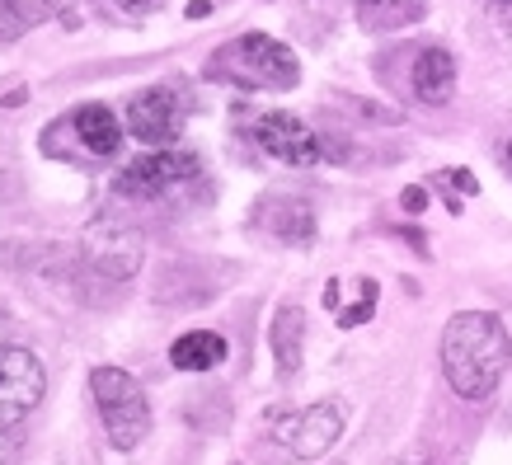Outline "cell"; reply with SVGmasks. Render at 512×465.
I'll list each match as a JSON object with an SVG mask.
<instances>
[{
	"instance_id": "44dd1931",
	"label": "cell",
	"mask_w": 512,
	"mask_h": 465,
	"mask_svg": "<svg viewBox=\"0 0 512 465\" xmlns=\"http://www.w3.org/2000/svg\"><path fill=\"white\" fill-rule=\"evenodd\" d=\"M19 456V442L10 437V428H0V465H15Z\"/></svg>"
},
{
	"instance_id": "9c48e42d",
	"label": "cell",
	"mask_w": 512,
	"mask_h": 465,
	"mask_svg": "<svg viewBox=\"0 0 512 465\" xmlns=\"http://www.w3.org/2000/svg\"><path fill=\"white\" fill-rule=\"evenodd\" d=\"M259 226L282 245H311L315 240V212L306 198H264Z\"/></svg>"
},
{
	"instance_id": "52a82bcc",
	"label": "cell",
	"mask_w": 512,
	"mask_h": 465,
	"mask_svg": "<svg viewBox=\"0 0 512 465\" xmlns=\"http://www.w3.org/2000/svg\"><path fill=\"white\" fill-rule=\"evenodd\" d=\"M184 123L188 104L174 85H151V90L132 94V104H127V132L146 146H174L184 137Z\"/></svg>"
},
{
	"instance_id": "5b68a950",
	"label": "cell",
	"mask_w": 512,
	"mask_h": 465,
	"mask_svg": "<svg viewBox=\"0 0 512 465\" xmlns=\"http://www.w3.org/2000/svg\"><path fill=\"white\" fill-rule=\"evenodd\" d=\"M202 179V160L193 151H179V146H151L146 155H137L132 165H123L118 174V193L123 198H165L174 188L198 184Z\"/></svg>"
},
{
	"instance_id": "7a4b0ae2",
	"label": "cell",
	"mask_w": 512,
	"mask_h": 465,
	"mask_svg": "<svg viewBox=\"0 0 512 465\" xmlns=\"http://www.w3.org/2000/svg\"><path fill=\"white\" fill-rule=\"evenodd\" d=\"M207 80L221 85H240V90H296L301 80V62L287 43H278L273 33H240L231 43H221L207 57Z\"/></svg>"
},
{
	"instance_id": "7402d4cb",
	"label": "cell",
	"mask_w": 512,
	"mask_h": 465,
	"mask_svg": "<svg viewBox=\"0 0 512 465\" xmlns=\"http://www.w3.org/2000/svg\"><path fill=\"white\" fill-rule=\"evenodd\" d=\"M489 5H494V15L503 19V24H508L512 29V0H489Z\"/></svg>"
},
{
	"instance_id": "8992f818",
	"label": "cell",
	"mask_w": 512,
	"mask_h": 465,
	"mask_svg": "<svg viewBox=\"0 0 512 465\" xmlns=\"http://www.w3.org/2000/svg\"><path fill=\"white\" fill-rule=\"evenodd\" d=\"M47 395V372L43 362L29 348H0V428H15L24 423L43 404Z\"/></svg>"
},
{
	"instance_id": "30bf717a",
	"label": "cell",
	"mask_w": 512,
	"mask_h": 465,
	"mask_svg": "<svg viewBox=\"0 0 512 465\" xmlns=\"http://www.w3.org/2000/svg\"><path fill=\"white\" fill-rule=\"evenodd\" d=\"M268 348H273V362L278 372L292 381L306 362V310L301 306H278L273 310V325H268Z\"/></svg>"
},
{
	"instance_id": "9a60e30c",
	"label": "cell",
	"mask_w": 512,
	"mask_h": 465,
	"mask_svg": "<svg viewBox=\"0 0 512 465\" xmlns=\"http://www.w3.org/2000/svg\"><path fill=\"white\" fill-rule=\"evenodd\" d=\"M90 264L99 268L104 278H113V282L132 278V273L141 268L137 235H104V240H94V245H90Z\"/></svg>"
},
{
	"instance_id": "6da1fadb",
	"label": "cell",
	"mask_w": 512,
	"mask_h": 465,
	"mask_svg": "<svg viewBox=\"0 0 512 465\" xmlns=\"http://www.w3.org/2000/svg\"><path fill=\"white\" fill-rule=\"evenodd\" d=\"M512 362V339L489 310H461L442 329V372L461 400H489L503 386Z\"/></svg>"
},
{
	"instance_id": "3957f363",
	"label": "cell",
	"mask_w": 512,
	"mask_h": 465,
	"mask_svg": "<svg viewBox=\"0 0 512 465\" xmlns=\"http://www.w3.org/2000/svg\"><path fill=\"white\" fill-rule=\"evenodd\" d=\"M90 395L113 447L137 451L146 442V433H151V404H146V390H141L137 376L123 372V367H94Z\"/></svg>"
},
{
	"instance_id": "e0dca14e",
	"label": "cell",
	"mask_w": 512,
	"mask_h": 465,
	"mask_svg": "<svg viewBox=\"0 0 512 465\" xmlns=\"http://www.w3.org/2000/svg\"><path fill=\"white\" fill-rule=\"evenodd\" d=\"M437 184L447 188V207L451 212H461V198H475L480 193V179L470 170H442L437 174Z\"/></svg>"
},
{
	"instance_id": "ac0fdd59",
	"label": "cell",
	"mask_w": 512,
	"mask_h": 465,
	"mask_svg": "<svg viewBox=\"0 0 512 465\" xmlns=\"http://www.w3.org/2000/svg\"><path fill=\"white\" fill-rule=\"evenodd\" d=\"M372 310H376V282L367 278V282H362V301H357L353 310H343V315H339V325H343V329L367 325V320H372Z\"/></svg>"
},
{
	"instance_id": "d6986e66",
	"label": "cell",
	"mask_w": 512,
	"mask_h": 465,
	"mask_svg": "<svg viewBox=\"0 0 512 465\" xmlns=\"http://www.w3.org/2000/svg\"><path fill=\"white\" fill-rule=\"evenodd\" d=\"M123 19H151L156 10H165V0H109Z\"/></svg>"
},
{
	"instance_id": "4fadbf2b",
	"label": "cell",
	"mask_w": 512,
	"mask_h": 465,
	"mask_svg": "<svg viewBox=\"0 0 512 465\" xmlns=\"http://www.w3.org/2000/svg\"><path fill=\"white\" fill-rule=\"evenodd\" d=\"M170 362L174 372H212V367L226 362V339L212 334V329H188V334L174 339Z\"/></svg>"
},
{
	"instance_id": "7c38bea8",
	"label": "cell",
	"mask_w": 512,
	"mask_h": 465,
	"mask_svg": "<svg viewBox=\"0 0 512 465\" xmlns=\"http://www.w3.org/2000/svg\"><path fill=\"white\" fill-rule=\"evenodd\" d=\"M76 132H80V146L90 155H118V146H123V123H118V113L109 109V104H85V109H76Z\"/></svg>"
},
{
	"instance_id": "ba28073f",
	"label": "cell",
	"mask_w": 512,
	"mask_h": 465,
	"mask_svg": "<svg viewBox=\"0 0 512 465\" xmlns=\"http://www.w3.org/2000/svg\"><path fill=\"white\" fill-rule=\"evenodd\" d=\"M254 146H264V155H273L282 165H296V170H311V165L325 160V141L315 137L296 113H282V109L264 113L254 123Z\"/></svg>"
},
{
	"instance_id": "277c9868",
	"label": "cell",
	"mask_w": 512,
	"mask_h": 465,
	"mask_svg": "<svg viewBox=\"0 0 512 465\" xmlns=\"http://www.w3.org/2000/svg\"><path fill=\"white\" fill-rule=\"evenodd\" d=\"M343 428H348V404L320 400V404H306V409H292V414L273 419V442L282 447V456L311 461V456H325L339 442Z\"/></svg>"
},
{
	"instance_id": "ffe728a7",
	"label": "cell",
	"mask_w": 512,
	"mask_h": 465,
	"mask_svg": "<svg viewBox=\"0 0 512 465\" xmlns=\"http://www.w3.org/2000/svg\"><path fill=\"white\" fill-rule=\"evenodd\" d=\"M400 207L404 212H423V207H428V188H404Z\"/></svg>"
},
{
	"instance_id": "2e32d148",
	"label": "cell",
	"mask_w": 512,
	"mask_h": 465,
	"mask_svg": "<svg viewBox=\"0 0 512 465\" xmlns=\"http://www.w3.org/2000/svg\"><path fill=\"white\" fill-rule=\"evenodd\" d=\"M57 0H0V38H24L33 24L52 19Z\"/></svg>"
},
{
	"instance_id": "603a6c76",
	"label": "cell",
	"mask_w": 512,
	"mask_h": 465,
	"mask_svg": "<svg viewBox=\"0 0 512 465\" xmlns=\"http://www.w3.org/2000/svg\"><path fill=\"white\" fill-rule=\"evenodd\" d=\"M503 160H508V174H512V141H508V155H503Z\"/></svg>"
},
{
	"instance_id": "8fae6325",
	"label": "cell",
	"mask_w": 512,
	"mask_h": 465,
	"mask_svg": "<svg viewBox=\"0 0 512 465\" xmlns=\"http://www.w3.org/2000/svg\"><path fill=\"white\" fill-rule=\"evenodd\" d=\"M414 94H419L428 109H442L451 104V94H456V62H451L447 47H423L419 57H414Z\"/></svg>"
},
{
	"instance_id": "5bb4252c",
	"label": "cell",
	"mask_w": 512,
	"mask_h": 465,
	"mask_svg": "<svg viewBox=\"0 0 512 465\" xmlns=\"http://www.w3.org/2000/svg\"><path fill=\"white\" fill-rule=\"evenodd\" d=\"M428 15V0H357V24L367 33L409 29Z\"/></svg>"
}]
</instances>
